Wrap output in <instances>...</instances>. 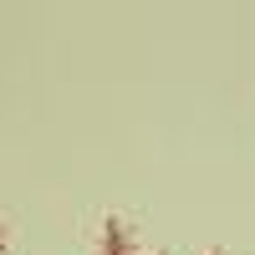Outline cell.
Segmentation results:
<instances>
[{"label": "cell", "instance_id": "cell-2", "mask_svg": "<svg viewBox=\"0 0 255 255\" xmlns=\"http://www.w3.org/2000/svg\"><path fill=\"white\" fill-rule=\"evenodd\" d=\"M0 255H5V225H0Z\"/></svg>", "mask_w": 255, "mask_h": 255}, {"label": "cell", "instance_id": "cell-3", "mask_svg": "<svg viewBox=\"0 0 255 255\" xmlns=\"http://www.w3.org/2000/svg\"><path fill=\"white\" fill-rule=\"evenodd\" d=\"M204 255H225V250H204Z\"/></svg>", "mask_w": 255, "mask_h": 255}, {"label": "cell", "instance_id": "cell-1", "mask_svg": "<svg viewBox=\"0 0 255 255\" xmlns=\"http://www.w3.org/2000/svg\"><path fill=\"white\" fill-rule=\"evenodd\" d=\"M97 250H102V255H138V250H133V230H128V220H118V215L102 220V240H97Z\"/></svg>", "mask_w": 255, "mask_h": 255}]
</instances>
